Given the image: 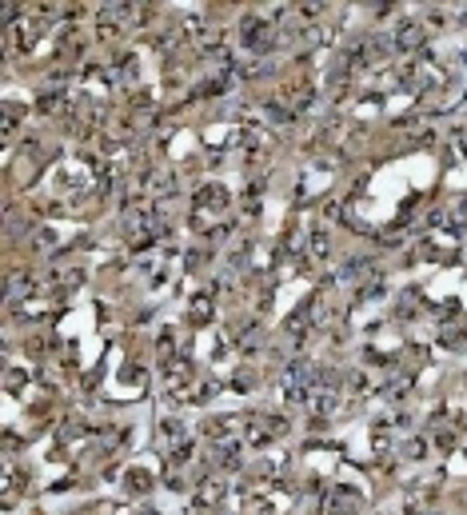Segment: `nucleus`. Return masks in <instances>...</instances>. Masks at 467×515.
<instances>
[{
    "instance_id": "7ed1b4c3",
    "label": "nucleus",
    "mask_w": 467,
    "mask_h": 515,
    "mask_svg": "<svg viewBox=\"0 0 467 515\" xmlns=\"http://www.w3.org/2000/svg\"><path fill=\"white\" fill-rule=\"evenodd\" d=\"M128 488H132L136 495H140V491H148V471H140V467H136V471H128Z\"/></svg>"
},
{
    "instance_id": "20e7f679",
    "label": "nucleus",
    "mask_w": 467,
    "mask_h": 515,
    "mask_svg": "<svg viewBox=\"0 0 467 515\" xmlns=\"http://www.w3.org/2000/svg\"><path fill=\"white\" fill-rule=\"evenodd\" d=\"M324 252H328V236H312V256H324Z\"/></svg>"
},
{
    "instance_id": "f03ea898",
    "label": "nucleus",
    "mask_w": 467,
    "mask_h": 515,
    "mask_svg": "<svg viewBox=\"0 0 467 515\" xmlns=\"http://www.w3.org/2000/svg\"><path fill=\"white\" fill-rule=\"evenodd\" d=\"M188 316L196 319V324H208V319H212V295H208V292H196V295H192V304H188Z\"/></svg>"
},
{
    "instance_id": "f257e3e1",
    "label": "nucleus",
    "mask_w": 467,
    "mask_h": 515,
    "mask_svg": "<svg viewBox=\"0 0 467 515\" xmlns=\"http://www.w3.org/2000/svg\"><path fill=\"white\" fill-rule=\"evenodd\" d=\"M224 495V483H216V479H204L196 488V507H216Z\"/></svg>"
}]
</instances>
